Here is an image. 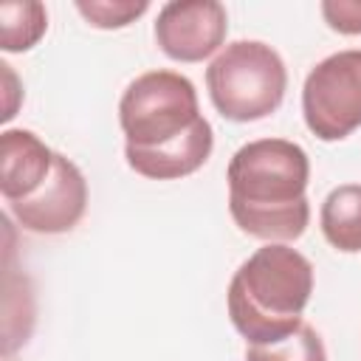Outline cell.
Instances as JSON below:
<instances>
[{
  "instance_id": "52a82bcc",
  "label": "cell",
  "mask_w": 361,
  "mask_h": 361,
  "mask_svg": "<svg viewBox=\"0 0 361 361\" xmlns=\"http://www.w3.org/2000/svg\"><path fill=\"white\" fill-rule=\"evenodd\" d=\"M85 206H87V180L79 172V166L59 152L54 155L51 175L42 180V186L31 197L8 203L14 220L34 234L71 231L82 220Z\"/></svg>"
},
{
  "instance_id": "3957f363",
  "label": "cell",
  "mask_w": 361,
  "mask_h": 361,
  "mask_svg": "<svg viewBox=\"0 0 361 361\" xmlns=\"http://www.w3.org/2000/svg\"><path fill=\"white\" fill-rule=\"evenodd\" d=\"M206 87L223 118L257 121L282 104L288 71L271 45L237 39L226 45L206 68Z\"/></svg>"
},
{
  "instance_id": "8992f818",
  "label": "cell",
  "mask_w": 361,
  "mask_h": 361,
  "mask_svg": "<svg viewBox=\"0 0 361 361\" xmlns=\"http://www.w3.org/2000/svg\"><path fill=\"white\" fill-rule=\"evenodd\" d=\"M228 31V17L217 0H172L158 11L155 42L175 62L212 56Z\"/></svg>"
},
{
  "instance_id": "5b68a950",
  "label": "cell",
  "mask_w": 361,
  "mask_h": 361,
  "mask_svg": "<svg viewBox=\"0 0 361 361\" xmlns=\"http://www.w3.org/2000/svg\"><path fill=\"white\" fill-rule=\"evenodd\" d=\"M302 113L322 141H341L361 127V48L330 54L307 73Z\"/></svg>"
},
{
  "instance_id": "30bf717a",
  "label": "cell",
  "mask_w": 361,
  "mask_h": 361,
  "mask_svg": "<svg viewBox=\"0 0 361 361\" xmlns=\"http://www.w3.org/2000/svg\"><path fill=\"white\" fill-rule=\"evenodd\" d=\"M319 220H322L324 240L333 248L344 254H358L361 251V183L336 186L324 197Z\"/></svg>"
},
{
  "instance_id": "277c9868",
  "label": "cell",
  "mask_w": 361,
  "mask_h": 361,
  "mask_svg": "<svg viewBox=\"0 0 361 361\" xmlns=\"http://www.w3.org/2000/svg\"><path fill=\"white\" fill-rule=\"evenodd\" d=\"M200 118L195 85L175 71H149L133 79L118 102L127 147H161Z\"/></svg>"
},
{
  "instance_id": "ba28073f",
  "label": "cell",
  "mask_w": 361,
  "mask_h": 361,
  "mask_svg": "<svg viewBox=\"0 0 361 361\" xmlns=\"http://www.w3.org/2000/svg\"><path fill=\"white\" fill-rule=\"evenodd\" d=\"M214 147L212 124L200 116L183 135L161 144V147H124L130 169L152 180H175L197 172Z\"/></svg>"
},
{
  "instance_id": "4fadbf2b",
  "label": "cell",
  "mask_w": 361,
  "mask_h": 361,
  "mask_svg": "<svg viewBox=\"0 0 361 361\" xmlns=\"http://www.w3.org/2000/svg\"><path fill=\"white\" fill-rule=\"evenodd\" d=\"M149 8L147 0H76V11L93 28H124Z\"/></svg>"
},
{
  "instance_id": "7c38bea8",
  "label": "cell",
  "mask_w": 361,
  "mask_h": 361,
  "mask_svg": "<svg viewBox=\"0 0 361 361\" xmlns=\"http://www.w3.org/2000/svg\"><path fill=\"white\" fill-rule=\"evenodd\" d=\"M245 361H327V353L322 336L310 324H302L296 333L285 336L282 341L251 344L245 350Z\"/></svg>"
},
{
  "instance_id": "8fae6325",
  "label": "cell",
  "mask_w": 361,
  "mask_h": 361,
  "mask_svg": "<svg viewBox=\"0 0 361 361\" xmlns=\"http://www.w3.org/2000/svg\"><path fill=\"white\" fill-rule=\"evenodd\" d=\"M48 28L45 6L37 0L0 3V42L3 51H28Z\"/></svg>"
},
{
  "instance_id": "7a4b0ae2",
  "label": "cell",
  "mask_w": 361,
  "mask_h": 361,
  "mask_svg": "<svg viewBox=\"0 0 361 361\" xmlns=\"http://www.w3.org/2000/svg\"><path fill=\"white\" fill-rule=\"evenodd\" d=\"M313 293V265L285 243L257 248L228 282V316L251 344H274L296 333Z\"/></svg>"
},
{
  "instance_id": "5bb4252c",
  "label": "cell",
  "mask_w": 361,
  "mask_h": 361,
  "mask_svg": "<svg viewBox=\"0 0 361 361\" xmlns=\"http://www.w3.org/2000/svg\"><path fill=\"white\" fill-rule=\"evenodd\" d=\"M322 17L338 34H361V0H324Z\"/></svg>"
},
{
  "instance_id": "6da1fadb",
  "label": "cell",
  "mask_w": 361,
  "mask_h": 361,
  "mask_svg": "<svg viewBox=\"0 0 361 361\" xmlns=\"http://www.w3.org/2000/svg\"><path fill=\"white\" fill-rule=\"evenodd\" d=\"M228 212L240 231L288 243L305 234L310 220L307 152L285 138H257L243 144L228 161Z\"/></svg>"
},
{
  "instance_id": "9c48e42d",
  "label": "cell",
  "mask_w": 361,
  "mask_h": 361,
  "mask_svg": "<svg viewBox=\"0 0 361 361\" xmlns=\"http://www.w3.org/2000/svg\"><path fill=\"white\" fill-rule=\"evenodd\" d=\"M54 149L28 130H6L0 135V192L6 203L31 197L51 175Z\"/></svg>"
}]
</instances>
